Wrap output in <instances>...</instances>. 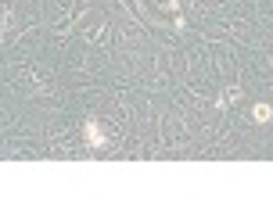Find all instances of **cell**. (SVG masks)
Returning <instances> with one entry per match:
<instances>
[{"instance_id": "obj_1", "label": "cell", "mask_w": 273, "mask_h": 215, "mask_svg": "<svg viewBox=\"0 0 273 215\" xmlns=\"http://www.w3.org/2000/svg\"><path fill=\"white\" fill-rule=\"evenodd\" d=\"M252 115H255L259 122H269V115H273V108H269V104H255V111H252Z\"/></svg>"}, {"instance_id": "obj_2", "label": "cell", "mask_w": 273, "mask_h": 215, "mask_svg": "<svg viewBox=\"0 0 273 215\" xmlns=\"http://www.w3.org/2000/svg\"><path fill=\"white\" fill-rule=\"evenodd\" d=\"M87 137H90V144H101V129H97V122H87Z\"/></svg>"}]
</instances>
